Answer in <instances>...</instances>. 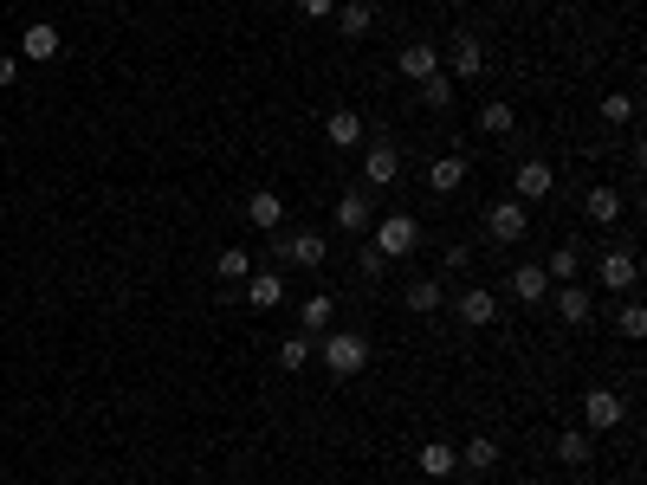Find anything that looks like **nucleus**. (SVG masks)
<instances>
[{
	"label": "nucleus",
	"instance_id": "8",
	"mask_svg": "<svg viewBox=\"0 0 647 485\" xmlns=\"http://www.w3.org/2000/svg\"><path fill=\"white\" fill-rule=\"evenodd\" d=\"M453 311H460V324H466V330H486L492 317H499V291H486V285H466L460 298H453Z\"/></svg>",
	"mask_w": 647,
	"mask_h": 485
},
{
	"label": "nucleus",
	"instance_id": "33",
	"mask_svg": "<svg viewBox=\"0 0 647 485\" xmlns=\"http://www.w3.org/2000/svg\"><path fill=\"white\" fill-rule=\"evenodd\" d=\"M622 337H647V311L641 304H622Z\"/></svg>",
	"mask_w": 647,
	"mask_h": 485
},
{
	"label": "nucleus",
	"instance_id": "32",
	"mask_svg": "<svg viewBox=\"0 0 647 485\" xmlns=\"http://www.w3.org/2000/svg\"><path fill=\"white\" fill-rule=\"evenodd\" d=\"M628 117H635V97H628V91H609V97H602V123H628Z\"/></svg>",
	"mask_w": 647,
	"mask_h": 485
},
{
	"label": "nucleus",
	"instance_id": "10",
	"mask_svg": "<svg viewBox=\"0 0 647 485\" xmlns=\"http://www.w3.org/2000/svg\"><path fill=\"white\" fill-rule=\"evenodd\" d=\"M395 175H402V149H395V143H369V156H363V182H369V188H389Z\"/></svg>",
	"mask_w": 647,
	"mask_h": 485
},
{
	"label": "nucleus",
	"instance_id": "15",
	"mask_svg": "<svg viewBox=\"0 0 647 485\" xmlns=\"http://www.w3.org/2000/svg\"><path fill=\"white\" fill-rule=\"evenodd\" d=\"M550 291H557V317H563V324H589V311H596V298H589V291L583 285H550Z\"/></svg>",
	"mask_w": 647,
	"mask_h": 485
},
{
	"label": "nucleus",
	"instance_id": "22",
	"mask_svg": "<svg viewBox=\"0 0 647 485\" xmlns=\"http://www.w3.org/2000/svg\"><path fill=\"white\" fill-rule=\"evenodd\" d=\"M583 207H589V220H596V227H615L628 201H622V194H615V188H589V201H583Z\"/></svg>",
	"mask_w": 647,
	"mask_h": 485
},
{
	"label": "nucleus",
	"instance_id": "5",
	"mask_svg": "<svg viewBox=\"0 0 647 485\" xmlns=\"http://www.w3.org/2000/svg\"><path fill=\"white\" fill-rule=\"evenodd\" d=\"M486 72V39L479 33H453V52H447V78L453 85H473Z\"/></svg>",
	"mask_w": 647,
	"mask_h": 485
},
{
	"label": "nucleus",
	"instance_id": "37",
	"mask_svg": "<svg viewBox=\"0 0 647 485\" xmlns=\"http://www.w3.org/2000/svg\"><path fill=\"white\" fill-rule=\"evenodd\" d=\"M570 485H596V479H570Z\"/></svg>",
	"mask_w": 647,
	"mask_h": 485
},
{
	"label": "nucleus",
	"instance_id": "4",
	"mask_svg": "<svg viewBox=\"0 0 647 485\" xmlns=\"http://www.w3.org/2000/svg\"><path fill=\"white\" fill-rule=\"evenodd\" d=\"M415 246H421V220H415V214H389V220L376 227V253H382V259H408Z\"/></svg>",
	"mask_w": 647,
	"mask_h": 485
},
{
	"label": "nucleus",
	"instance_id": "11",
	"mask_svg": "<svg viewBox=\"0 0 647 485\" xmlns=\"http://www.w3.org/2000/svg\"><path fill=\"white\" fill-rule=\"evenodd\" d=\"M337 227L350 233V240H356V233H369V227H376V214H369V194H363V188L337 194Z\"/></svg>",
	"mask_w": 647,
	"mask_h": 485
},
{
	"label": "nucleus",
	"instance_id": "27",
	"mask_svg": "<svg viewBox=\"0 0 647 485\" xmlns=\"http://www.w3.org/2000/svg\"><path fill=\"white\" fill-rule=\"evenodd\" d=\"M576 266H583V253H576V246H570V240H563V246H557V253H550V259H544V272H550V285H570V279H576Z\"/></svg>",
	"mask_w": 647,
	"mask_h": 485
},
{
	"label": "nucleus",
	"instance_id": "3",
	"mask_svg": "<svg viewBox=\"0 0 647 485\" xmlns=\"http://www.w3.org/2000/svg\"><path fill=\"white\" fill-rule=\"evenodd\" d=\"M596 279H602V291H628L641 279L635 246H602V253H596Z\"/></svg>",
	"mask_w": 647,
	"mask_h": 485
},
{
	"label": "nucleus",
	"instance_id": "18",
	"mask_svg": "<svg viewBox=\"0 0 647 485\" xmlns=\"http://www.w3.org/2000/svg\"><path fill=\"white\" fill-rule=\"evenodd\" d=\"M305 363H318V337H311V330H292V337L279 343V369H305Z\"/></svg>",
	"mask_w": 647,
	"mask_h": 485
},
{
	"label": "nucleus",
	"instance_id": "12",
	"mask_svg": "<svg viewBox=\"0 0 647 485\" xmlns=\"http://www.w3.org/2000/svg\"><path fill=\"white\" fill-rule=\"evenodd\" d=\"M246 304H253V311H279L285 304V279L279 272H246Z\"/></svg>",
	"mask_w": 647,
	"mask_h": 485
},
{
	"label": "nucleus",
	"instance_id": "24",
	"mask_svg": "<svg viewBox=\"0 0 647 485\" xmlns=\"http://www.w3.org/2000/svg\"><path fill=\"white\" fill-rule=\"evenodd\" d=\"M460 182H466V156H440L434 169H428V188H434V194H453Z\"/></svg>",
	"mask_w": 647,
	"mask_h": 485
},
{
	"label": "nucleus",
	"instance_id": "2",
	"mask_svg": "<svg viewBox=\"0 0 647 485\" xmlns=\"http://www.w3.org/2000/svg\"><path fill=\"white\" fill-rule=\"evenodd\" d=\"M324 233H311V227H298V233H285V227H272V259L279 266H324Z\"/></svg>",
	"mask_w": 647,
	"mask_h": 485
},
{
	"label": "nucleus",
	"instance_id": "16",
	"mask_svg": "<svg viewBox=\"0 0 647 485\" xmlns=\"http://www.w3.org/2000/svg\"><path fill=\"white\" fill-rule=\"evenodd\" d=\"M20 52H26V59H39V65H46V59H59V26L33 20V26L20 33Z\"/></svg>",
	"mask_w": 647,
	"mask_h": 485
},
{
	"label": "nucleus",
	"instance_id": "35",
	"mask_svg": "<svg viewBox=\"0 0 647 485\" xmlns=\"http://www.w3.org/2000/svg\"><path fill=\"white\" fill-rule=\"evenodd\" d=\"M298 13H305V20H330V13H337V0H298Z\"/></svg>",
	"mask_w": 647,
	"mask_h": 485
},
{
	"label": "nucleus",
	"instance_id": "29",
	"mask_svg": "<svg viewBox=\"0 0 647 485\" xmlns=\"http://www.w3.org/2000/svg\"><path fill=\"white\" fill-rule=\"evenodd\" d=\"M479 130H492V136H512V130H518V110H512V104H499V97H492V104L479 110Z\"/></svg>",
	"mask_w": 647,
	"mask_h": 485
},
{
	"label": "nucleus",
	"instance_id": "1",
	"mask_svg": "<svg viewBox=\"0 0 647 485\" xmlns=\"http://www.w3.org/2000/svg\"><path fill=\"white\" fill-rule=\"evenodd\" d=\"M318 363L330 376H356L369 363V337L363 330H330V337H318Z\"/></svg>",
	"mask_w": 647,
	"mask_h": 485
},
{
	"label": "nucleus",
	"instance_id": "19",
	"mask_svg": "<svg viewBox=\"0 0 647 485\" xmlns=\"http://www.w3.org/2000/svg\"><path fill=\"white\" fill-rule=\"evenodd\" d=\"M324 136L337 149H356V143H363V117H356V110H330V117H324Z\"/></svg>",
	"mask_w": 647,
	"mask_h": 485
},
{
	"label": "nucleus",
	"instance_id": "34",
	"mask_svg": "<svg viewBox=\"0 0 647 485\" xmlns=\"http://www.w3.org/2000/svg\"><path fill=\"white\" fill-rule=\"evenodd\" d=\"M356 266H363V279H382V266H389V259H382L376 246H363V253H356Z\"/></svg>",
	"mask_w": 647,
	"mask_h": 485
},
{
	"label": "nucleus",
	"instance_id": "6",
	"mask_svg": "<svg viewBox=\"0 0 647 485\" xmlns=\"http://www.w3.org/2000/svg\"><path fill=\"white\" fill-rule=\"evenodd\" d=\"M583 421H589V434H609V427L628 421V401L615 395V388H589L583 395Z\"/></svg>",
	"mask_w": 647,
	"mask_h": 485
},
{
	"label": "nucleus",
	"instance_id": "13",
	"mask_svg": "<svg viewBox=\"0 0 647 485\" xmlns=\"http://www.w3.org/2000/svg\"><path fill=\"white\" fill-rule=\"evenodd\" d=\"M246 220H253L259 233H272V227H285V201L272 188H259V194H246Z\"/></svg>",
	"mask_w": 647,
	"mask_h": 485
},
{
	"label": "nucleus",
	"instance_id": "7",
	"mask_svg": "<svg viewBox=\"0 0 647 485\" xmlns=\"http://www.w3.org/2000/svg\"><path fill=\"white\" fill-rule=\"evenodd\" d=\"M486 227H492V240H525V227H531V214H525V201H512V194H505V201H492L486 207Z\"/></svg>",
	"mask_w": 647,
	"mask_h": 485
},
{
	"label": "nucleus",
	"instance_id": "20",
	"mask_svg": "<svg viewBox=\"0 0 647 485\" xmlns=\"http://www.w3.org/2000/svg\"><path fill=\"white\" fill-rule=\"evenodd\" d=\"M453 460H460V466H473V473H492V466H499V440H492V434H473L460 453H453Z\"/></svg>",
	"mask_w": 647,
	"mask_h": 485
},
{
	"label": "nucleus",
	"instance_id": "28",
	"mask_svg": "<svg viewBox=\"0 0 647 485\" xmlns=\"http://www.w3.org/2000/svg\"><path fill=\"white\" fill-rule=\"evenodd\" d=\"M415 460H421V473H428V479H447L453 473V447H447V440H428Z\"/></svg>",
	"mask_w": 647,
	"mask_h": 485
},
{
	"label": "nucleus",
	"instance_id": "25",
	"mask_svg": "<svg viewBox=\"0 0 647 485\" xmlns=\"http://www.w3.org/2000/svg\"><path fill=\"white\" fill-rule=\"evenodd\" d=\"M557 460L576 466V473L589 466V434H583V427H563V434H557Z\"/></svg>",
	"mask_w": 647,
	"mask_h": 485
},
{
	"label": "nucleus",
	"instance_id": "17",
	"mask_svg": "<svg viewBox=\"0 0 647 485\" xmlns=\"http://www.w3.org/2000/svg\"><path fill=\"white\" fill-rule=\"evenodd\" d=\"M440 72V46H428V39H415V46H402V78H434Z\"/></svg>",
	"mask_w": 647,
	"mask_h": 485
},
{
	"label": "nucleus",
	"instance_id": "21",
	"mask_svg": "<svg viewBox=\"0 0 647 485\" xmlns=\"http://www.w3.org/2000/svg\"><path fill=\"white\" fill-rule=\"evenodd\" d=\"M337 26H343V39H363L369 26H376V7H369V0H343V7H337Z\"/></svg>",
	"mask_w": 647,
	"mask_h": 485
},
{
	"label": "nucleus",
	"instance_id": "26",
	"mask_svg": "<svg viewBox=\"0 0 647 485\" xmlns=\"http://www.w3.org/2000/svg\"><path fill=\"white\" fill-rule=\"evenodd\" d=\"M440 298H447V291H440V279H415V285L402 291V304H408V311H421V317L440 311Z\"/></svg>",
	"mask_w": 647,
	"mask_h": 485
},
{
	"label": "nucleus",
	"instance_id": "31",
	"mask_svg": "<svg viewBox=\"0 0 647 485\" xmlns=\"http://www.w3.org/2000/svg\"><path fill=\"white\" fill-rule=\"evenodd\" d=\"M421 104H428V110H447V104H453V78H447V72L421 78Z\"/></svg>",
	"mask_w": 647,
	"mask_h": 485
},
{
	"label": "nucleus",
	"instance_id": "23",
	"mask_svg": "<svg viewBox=\"0 0 647 485\" xmlns=\"http://www.w3.org/2000/svg\"><path fill=\"white\" fill-rule=\"evenodd\" d=\"M330 317H337V298L318 291V298H305V311H298V330H311V337H318V330H330Z\"/></svg>",
	"mask_w": 647,
	"mask_h": 485
},
{
	"label": "nucleus",
	"instance_id": "14",
	"mask_svg": "<svg viewBox=\"0 0 647 485\" xmlns=\"http://www.w3.org/2000/svg\"><path fill=\"white\" fill-rule=\"evenodd\" d=\"M505 291H512L518 304H544V298H550V272H544V266H518Z\"/></svg>",
	"mask_w": 647,
	"mask_h": 485
},
{
	"label": "nucleus",
	"instance_id": "36",
	"mask_svg": "<svg viewBox=\"0 0 647 485\" xmlns=\"http://www.w3.org/2000/svg\"><path fill=\"white\" fill-rule=\"evenodd\" d=\"M13 72H20V65H13V59H7V52H0V91H7V85H13Z\"/></svg>",
	"mask_w": 647,
	"mask_h": 485
},
{
	"label": "nucleus",
	"instance_id": "30",
	"mask_svg": "<svg viewBox=\"0 0 647 485\" xmlns=\"http://www.w3.org/2000/svg\"><path fill=\"white\" fill-rule=\"evenodd\" d=\"M214 272H220V279H246V272H253V253H246V246H220Z\"/></svg>",
	"mask_w": 647,
	"mask_h": 485
},
{
	"label": "nucleus",
	"instance_id": "9",
	"mask_svg": "<svg viewBox=\"0 0 647 485\" xmlns=\"http://www.w3.org/2000/svg\"><path fill=\"white\" fill-rule=\"evenodd\" d=\"M557 188V169H550V162H518V175H512V201H544V194Z\"/></svg>",
	"mask_w": 647,
	"mask_h": 485
}]
</instances>
